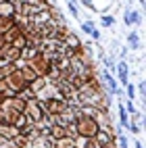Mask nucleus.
Masks as SVG:
<instances>
[{"mask_svg":"<svg viewBox=\"0 0 146 148\" xmlns=\"http://www.w3.org/2000/svg\"><path fill=\"white\" fill-rule=\"evenodd\" d=\"M25 102H27V98L21 96V94H11V96H6L4 98V102L2 106H8V108H15V111H25Z\"/></svg>","mask_w":146,"mask_h":148,"instance_id":"obj_6","label":"nucleus"},{"mask_svg":"<svg viewBox=\"0 0 146 148\" xmlns=\"http://www.w3.org/2000/svg\"><path fill=\"white\" fill-rule=\"evenodd\" d=\"M104 82H106V88H109V92L117 94V82L111 77V73H109V71H104Z\"/></svg>","mask_w":146,"mask_h":148,"instance_id":"obj_17","label":"nucleus"},{"mask_svg":"<svg viewBox=\"0 0 146 148\" xmlns=\"http://www.w3.org/2000/svg\"><path fill=\"white\" fill-rule=\"evenodd\" d=\"M13 25H15V15H0V34H4Z\"/></svg>","mask_w":146,"mask_h":148,"instance_id":"obj_12","label":"nucleus"},{"mask_svg":"<svg viewBox=\"0 0 146 148\" xmlns=\"http://www.w3.org/2000/svg\"><path fill=\"white\" fill-rule=\"evenodd\" d=\"M4 82H6L8 94H25V92H27V86H29L19 69H17V71H13L8 77H4Z\"/></svg>","mask_w":146,"mask_h":148,"instance_id":"obj_5","label":"nucleus"},{"mask_svg":"<svg viewBox=\"0 0 146 148\" xmlns=\"http://www.w3.org/2000/svg\"><path fill=\"white\" fill-rule=\"evenodd\" d=\"M0 125H4V111H2V106H0Z\"/></svg>","mask_w":146,"mask_h":148,"instance_id":"obj_26","label":"nucleus"},{"mask_svg":"<svg viewBox=\"0 0 146 148\" xmlns=\"http://www.w3.org/2000/svg\"><path fill=\"white\" fill-rule=\"evenodd\" d=\"M21 34H23V29L19 27V25H13L11 29H6V32H4V38H6V44H13V42H15V40H17V38L21 36Z\"/></svg>","mask_w":146,"mask_h":148,"instance_id":"obj_11","label":"nucleus"},{"mask_svg":"<svg viewBox=\"0 0 146 148\" xmlns=\"http://www.w3.org/2000/svg\"><path fill=\"white\" fill-rule=\"evenodd\" d=\"M19 134H21V130H19L17 125H8V123L0 125V136H2L4 140H13V138H17Z\"/></svg>","mask_w":146,"mask_h":148,"instance_id":"obj_9","label":"nucleus"},{"mask_svg":"<svg viewBox=\"0 0 146 148\" xmlns=\"http://www.w3.org/2000/svg\"><path fill=\"white\" fill-rule=\"evenodd\" d=\"M127 42H130V48H132V50H138V48H140V36H138V32H132V34L127 36Z\"/></svg>","mask_w":146,"mask_h":148,"instance_id":"obj_16","label":"nucleus"},{"mask_svg":"<svg viewBox=\"0 0 146 148\" xmlns=\"http://www.w3.org/2000/svg\"><path fill=\"white\" fill-rule=\"evenodd\" d=\"M42 102V106H44V113H46V117H58V115H63L67 108H69V102L65 100V98H61V96H48V98H44V100H40Z\"/></svg>","mask_w":146,"mask_h":148,"instance_id":"obj_3","label":"nucleus"},{"mask_svg":"<svg viewBox=\"0 0 146 148\" xmlns=\"http://www.w3.org/2000/svg\"><path fill=\"white\" fill-rule=\"evenodd\" d=\"M117 108H119V121H121V125L125 127V125L130 123V119H127V111H125V106H123L121 102L117 104Z\"/></svg>","mask_w":146,"mask_h":148,"instance_id":"obj_18","label":"nucleus"},{"mask_svg":"<svg viewBox=\"0 0 146 148\" xmlns=\"http://www.w3.org/2000/svg\"><path fill=\"white\" fill-rule=\"evenodd\" d=\"M94 29H96V27H94V23H92V21L82 23V32H84V34H88V36H92V34H94Z\"/></svg>","mask_w":146,"mask_h":148,"instance_id":"obj_20","label":"nucleus"},{"mask_svg":"<svg viewBox=\"0 0 146 148\" xmlns=\"http://www.w3.org/2000/svg\"><path fill=\"white\" fill-rule=\"evenodd\" d=\"M27 65L38 73V77H48L50 71H52V67H54L52 65V56L48 54L46 50H42V48H36V52L27 61Z\"/></svg>","mask_w":146,"mask_h":148,"instance_id":"obj_2","label":"nucleus"},{"mask_svg":"<svg viewBox=\"0 0 146 148\" xmlns=\"http://www.w3.org/2000/svg\"><path fill=\"white\" fill-rule=\"evenodd\" d=\"M6 96H8L6 92H0V106H2V102H4V98H6Z\"/></svg>","mask_w":146,"mask_h":148,"instance_id":"obj_27","label":"nucleus"},{"mask_svg":"<svg viewBox=\"0 0 146 148\" xmlns=\"http://www.w3.org/2000/svg\"><path fill=\"white\" fill-rule=\"evenodd\" d=\"M8 44H6V38H4V34H0V48H6Z\"/></svg>","mask_w":146,"mask_h":148,"instance_id":"obj_24","label":"nucleus"},{"mask_svg":"<svg viewBox=\"0 0 146 148\" xmlns=\"http://www.w3.org/2000/svg\"><path fill=\"white\" fill-rule=\"evenodd\" d=\"M82 4H84L86 8H90V11H96V6H94L92 0H82Z\"/></svg>","mask_w":146,"mask_h":148,"instance_id":"obj_23","label":"nucleus"},{"mask_svg":"<svg viewBox=\"0 0 146 148\" xmlns=\"http://www.w3.org/2000/svg\"><path fill=\"white\" fill-rule=\"evenodd\" d=\"M23 115L27 117V121H32V123H40V121H44V119H46V113H44V106H42V102H40V98H38V96L27 98Z\"/></svg>","mask_w":146,"mask_h":148,"instance_id":"obj_4","label":"nucleus"},{"mask_svg":"<svg viewBox=\"0 0 146 148\" xmlns=\"http://www.w3.org/2000/svg\"><path fill=\"white\" fill-rule=\"evenodd\" d=\"M123 88H125V92H127V100H134V98H136V86L127 82Z\"/></svg>","mask_w":146,"mask_h":148,"instance_id":"obj_19","label":"nucleus"},{"mask_svg":"<svg viewBox=\"0 0 146 148\" xmlns=\"http://www.w3.org/2000/svg\"><path fill=\"white\" fill-rule=\"evenodd\" d=\"M140 19H142V15L138 13V11H125V25H136V23H140Z\"/></svg>","mask_w":146,"mask_h":148,"instance_id":"obj_14","label":"nucleus"},{"mask_svg":"<svg viewBox=\"0 0 146 148\" xmlns=\"http://www.w3.org/2000/svg\"><path fill=\"white\" fill-rule=\"evenodd\" d=\"M136 148H144V144H142L140 140H136Z\"/></svg>","mask_w":146,"mask_h":148,"instance_id":"obj_28","label":"nucleus"},{"mask_svg":"<svg viewBox=\"0 0 146 148\" xmlns=\"http://www.w3.org/2000/svg\"><path fill=\"white\" fill-rule=\"evenodd\" d=\"M117 75H119L121 86H125V84L130 82V69H127V63H125V61H119V63H117Z\"/></svg>","mask_w":146,"mask_h":148,"instance_id":"obj_10","label":"nucleus"},{"mask_svg":"<svg viewBox=\"0 0 146 148\" xmlns=\"http://www.w3.org/2000/svg\"><path fill=\"white\" fill-rule=\"evenodd\" d=\"M19 71H21V75L25 77V82H27V84H32V82L36 79V77H38V73H36V71H34V69L29 67L27 63H25V65H23L21 69H19Z\"/></svg>","mask_w":146,"mask_h":148,"instance_id":"obj_13","label":"nucleus"},{"mask_svg":"<svg viewBox=\"0 0 146 148\" xmlns=\"http://www.w3.org/2000/svg\"><path fill=\"white\" fill-rule=\"evenodd\" d=\"M94 148H102V146H100V144H96V146H94Z\"/></svg>","mask_w":146,"mask_h":148,"instance_id":"obj_29","label":"nucleus"},{"mask_svg":"<svg viewBox=\"0 0 146 148\" xmlns=\"http://www.w3.org/2000/svg\"><path fill=\"white\" fill-rule=\"evenodd\" d=\"M13 144L17 148H29V146H32V140H29L25 134H19L17 138H13Z\"/></svg>","mask_w":146,"mask_h":148,"instance_id":"obj_15","label":"nucleus"},{"mask_svg":"<svg viewBox=\"0 0 146 148\" xmlns=\"http://www.w3.org/2000/svg\"><path fill=\"white\" fill-rule=\"evenodd\" d=\"M46 88H48V77H36V79L27 86V90H29L32 96H40Z\"/></svg>","mask_w":146,"mask_h":148,"instance_id":"obj_7","label":"nucleus"},{"mask_svg":"<svg viewBox=\"0 0 146 148\" xmlns=\"http://www.w3.org/2000/svg\"><path fill=\"white\" fill-rule=\"evenodd\" d=\"M119 144H121V148H127V140H125V136H119Z\"/></svg>","mask_w":146,"mask_h":148,"instance_id":"obj_25","label":"nucleus"},{"mask_svg":"<svg viewBox=\"0 0 146 148\" xmlns=\"http://www.w3.org/2000/svg\"><path fill=\"white\" fill-rule=\"evenodd\" d=\"M104 27H111V25H115V17L113 15H102V21H100Z\"/></svg>","mask_w":146,"mask_h":148,"instance_id":"obj_21","label":"nucleus"},{"mask_svg":"<svg viewBox=\"0 0 146 148\" xmlns=\"http://www.w3.org/2000/svg\"><path fill=\"white\" fill-rule=\"evenodd\" d=\"M73 132H75V138H80V140H86V138H96V134L100 132V123H98L96 117L75 113Z\"/></svg>","mask_w":146,"mask_h":148,"instance_id":"obj_1","label":"nucleus"},{"mask_svg":"<svg viewBox=\"0 0 146 148\" xmlns=\"http://www.w3.org/2000/svg\"><path fill=\"white\" fill-rule=\"evenodd\" d=\"M67 6H69V11H71V15H73L75 19H80V11H77V6H75V0H69Z\"/></svg>","mask_w":146,"mask_h":148,"instance_id":"obj_22","label":"nucleus"},{"mask_svg":"<svg viewBox=\"0 0 146 148\" xmlns=\"http://www.w3.org/2000/svg\"><path fill=\"white\" fill-rule=\"evenodd\" d=\"M21 56H23L21 48H15L11 44L4 48V63H19V61H21Z\"/></svg>","mask_w":146,"mask_h":148,"instance_id":"obj_8","label":"nucleus"}]
</instances>
